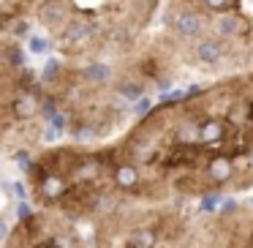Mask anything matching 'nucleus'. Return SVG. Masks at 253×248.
<instances>
[{
    "mask_svg": "<svg viewBox=\"0 0 253 248\" xmlns=\"http://www.w3.org/2000/svg\"><path fill=\"white\" fill-rule=\"evenodd\" d=\"M117 183L136 199H218L253 188V74H229L139 115L109 139Z\"/></svg>",
    "mask_w": 253,
    "mask_h": 248,
    "instance_id": "obj_1",
    "label": "nucleus"
},
{
    "mask_svg": "<svg viewBox=\"0 0 253 248\" xmlns=\"http://www.w3.org/2000/svg\"><path fill=\"white\" fill-rule=\"evenodd\" d=\"M109 63L117 93L128 104H136L144 96L169 90L174 82L188 77L174 47L169 44V39L161 30H150L136 47H131L126 55Z\"/></svg>",
    "mask_w": 253,
    "mask_h": 248,
    "instance_id": "obj_8",
    "label": "nucleus"
},
{
    "mask_svg": "<svg viewBox=\"0 0 253 248\" xmlns=\"http://www.w3.org/2000/svg\"><path fill=\"white\" fill-rule=\"evenodd\" d=\"M199 248H253V202L220 204L199 218Z\"/></svg>",
    "mask_w": 253,
    "mask_h": 248,
    "instance_id": "obj_10",
    "label": "nucleus"
},
{
    "mask_svg": "<svg viewBox=\"0 0 253 248\" xmlns=\"http://www.w3.org/2000/svg\"><path fill=\"white\" fill-rule=\"evenodd\" d=\"M158 30L188 77L253 74V0H166Z\"/></svg>",
    "mask_w": 253,
    "mask_h": 248,
    "instance_id": "obj_3",
    "label": "nucleus"
},
{
    "mask_svg": "<svg viewBox=\"0 0 253 248\" xmlns=\"http://www.w3.org/2000/svg\"><path fill=\"white\" fill-rule=\"evenodd\" d=\"M0 248H93L82 226L46 210H30L0 237Z\"/></svg>",
    "mask_w": 253,
    "mask_h": 248,
    "instance_id": "obj_9",
    "label": "nucleus"
},
{
    "mask_svg": "<svg viewBox=\"0 0 253 248\" xmlns=\"http://www.w3.org/2000/svg\"><path fill=\"white\" fill-rule=\"evenodd\" d=\"M36 0H0V30L22 36L28 33V22L33 19Z\"/></svg>",
    "mask_w": 253,
    "mask_h": 248,
    "instance_id": "obj_11",
    "label": "nucleus"
},
{
    "mask_svg": "<svg viewBox=\"0 0 253 248\" xmlns=\"http://www.w3.org/2000/svg\"><path fill=\"white\" fill-rule=\"evenodd\" d=\"M46 96L52 142L68 137L71 142L95 145L120 137L131 126V106L115 88L109 60H68L49 57L41 68Z\"/></svg>",
    "mask_w": 253,
    "mask_h": 248,
    "instance_id": "obj_5",
    "label": "nucleus"
},
{
    "mask_svg": "<svg viewBox=\"0 0 253 248\" xmlns=\"http://www.w3.org/2000/svg\"><path fill=\"white\" fill-rule=\"evenodd\" d=\"M202 213L182 199H136L90 224L93 248H199Z\"/></svg>",
    "mask_w": 253,
    "mask_h": 248,
    "instance_id": "obj_7",
    "label": "nucleus"
},
{
    "mask_svg": "<svg viewBox=\"0 0 253 248\" xmlns=\"http://www.w3.org/2000/svg\"><path fill=\"white\" fill-rule=\"evenodd\" d=\"M164 0H36L33 19L60 57L115 60L153 30Z\"/></svg>",
    "mask_w": 253,
    "mask_h": 248,
    "instance_id": "obj_4",
    "label": "nucleus"
},
{
    "mask_svg": "<svg viewBox=\"0 0 253 248\" xmlns=\"http://www.w3.org/2000/svg\"><path fill=\"white\" fill-rule=\"evenodd\" d=\"M52 145L46 96L25 47L0 30V155L22 161Z\"/></svg>",
    "mask_w": 253,
    "mask_h": 248,
    "instance_id": "obj_6",
    "label": "nucleus"
},
{
    "mask_svg": "<svg viewBox=\"0 0 253 248\" xmlns=\"http://www.w3.org/2000/svg\"><path fill=\"white\" fill-rule=\"evenodd\" d=\"M25 186L36 210L57 213L74 224L95 218L126 204L109 142L46 145L25 164Z\"/></svg>",
    "mask_w": 253,
    "mask_h": 248,
    "instance_id": "obj_2",
    "label": "nucleus"
},
{
    "mask_svg": "<svg viewBox=\"0 0 253 248\" xmlns=\"http://www.w3.org/2000/svg\"><path fill=\"white\" fill-rule=\"evenodd\" d=\"M49 47L52 44H49V39H46V36H39V39L33 36V39H30V52H36V55H44Z\"/></svg>",
    "mask_w": 253,
    "mask_h": 248,
    "instance_id": "obj_12",
    "label": "nucleus"
}]
</instances>
